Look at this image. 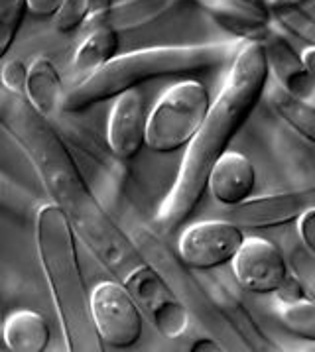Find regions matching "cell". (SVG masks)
Wrapping results in <instances>:
<instances>
[{"instance_id": "1", "label": "cell", "mask_w": 315, "mask_h": 352, "mask_svg": "<svg viewBox=\"0 0 315 352\" xmlns=\"http://www.w3.org/2000/svg\"><path fill=\"white\" fill-rule=\"evenodd\" d=\"M0 126L26 154L47 193L50 203L67 217L75 236L116 280L142 264L132 236L116 225L113 214L87 185L69 144L58 126L38 113L24 95L0 81Z\"/></svg>"}, {"instance_id": "2", "label": "cell", "mask_w": 315, "mask_h": 352, "mask_svg": "<svg viewBox=\"0 0 315 352\" xmlns=\"http://www.w3.org/2000/svg\"><path fill=\"white\" fill-rule=\"evenodd\" d=\"M266 81L268 65L262 45L252 40H241L237 54L230 59L227 79L199 130L186 146L177 177L158 207L154 221L160 232L170 234L177 230L197 209L207 189L209 171L217 157L229 150L230 140L254 111Z\"/></svg>"}, {"instance_id": "3", "label": "cell", "mask_w": 315, "mask_h": 352, "mask_svg": "<svg viewBox=\"0 0 315 352\" xmlns=\"http://www.w3.org/2000/svg\"><path fill=\"white\" fill-rule=\"evenodd\" d=\"M36 248L54 299L61 335L69 352H102L91 315V294L77 254V236L67 217L54 203H42L34 214Z\"/></svg>"}, {"instance_id": "4", "label": "cell", "mask_w": 315, "mask_h": 352, "mask_svg": "<svg viewBox=\"0 0 315 352\" xmlns=\"http://www.w3.org/2000/svg\"><path fill=\"white\" fill-rule=\"evenodd\" d=\"M241 40L193 45H158L115 56L85 81L65 91L63 113H81L152 79L184 77L230 63Z\"/></svg>"}, {"instance_id": "5", "label": "cell", "mask_w": 315, "mask_h": 352, "mask_svg": "<svg viewBox=\"0 0 315 352\" xmlns=\"http://www.w3.org/2000/svg\"><path fill=\"white\" fill-rule=\"evenodd\" d=\"M211 107L209 93L199 81H180L170 87L146 116L144 146L158 154L186 148L199 130Z\"/></svg>"}, {"instance_id": "6", "label": "cell", "mask_w": 315, "mask_h": 352, "mask_svg": "<svg viewBox=\"0 0 315 352\" xmlns=\"http://www.w3.org/2000/svg\"><path fill=\"white\" fill-rule=\"evenodd\" d=\"M120 282L162 337L170 340L186 337L191 327V313L162 274L142 262L130 270Z\"/></svg>"}, {"instance_id": "7", "label": "cell", "mask_w": 315, "mask_h": 352, "mask_svg": "<svg viewBox=\"0 0 315 352\" xmlns=\"http://www.w3.org/2000/svg\"><path fill=\"white\" fill-rule=\"evenodd\" d=\"M132 236L144 262L164 276V280L172 285L173 292L182 297L191 315H197L203 323H209L211 327L219 324L221 329H229L209 303L199 278L193 274V270L186 266L180 256H173L172 250L160 240L154 230H150L148 226H136Z\"/></svg>"}, {"instance_id": "8", "label": "cell", "mask_w": 315, "mask_h": 352, "mask_svg": "<svg viewBox=\"0 0 315 352\" xmlns=\"http://www.w3.org/2000/svg\"><path fill=\"white\" fill-rule=\"evenodd\" d=\"M91 315L102 346L124 351L142 335V311L124 283L100 282L91 294Z\"/></svg>"}, {"instance_id": "9", "label": "cell", "mask_w": 315, "mask_h": 352, "mask_svg": "<svg viewBox=\"0 0 315 352\" xmlns=\"http://www.w3.org/2000/svg\"><path fill=\"white\" fill-rule=\"evenodd\" d=\"M61 114H59L56 120H52V122L56 126L61 128L59 134L69 140L67 144H69L72 152L83 155V166H85V169H81V173H83V177H85L87 173L93 175V179H89L91 191L99 197V201L105 207L111 205V203H115L116 197L122 191L124 177H127L122 160L116 157L111 152L109 144L105 148L100 144L99 138L93 136L91 130H87L85 126H81L77 122L61 118ZM83 166H79V168H83Z\"/></svg>"}, {"instance_id": "10", "label": "cell", "mask_w": 315, "mask_h": 352, "mask_svg": "<svg viewBox=\"0 0 315 352\" xmlns=\"http://www.w3.org/2000/svg\"><path fill=\"white\" fill-rule=\"evenodd\" d=\"M244 240V230L225 219L189 225L180 236L177 254L193 272L217 270L230 264Z\"/></svg>"}, {"instance_id": "11", "label": "cell", "mask_w": 315, "mask_h": 352, "mask_svg": "<svg viewBox=\"0 0 315 352\" xmlns=\"http://www.w3.org/2000/svg\"><path fill=\"white\" fill-rule=\"evenodd\" d=\"M230 264L239 287L258 296L274 294L290 274L282 250L274 242L260 236H244Z\"/></svg>"}, {"instance_id": "12", "label": "cell", "mask_w": 315, "mask_h": 352, "mask_svg": "<svg viewBox=\"0 0 315 352\" xmlns=\"http://www.w3.org/2000/svg\"><path fill=\"white\" fill-rule=\"evenodd\" d=\"M315 207V187H301L262 197H248L225 211V221L243 230L274 228L296 221L301 212Z\"/></svg>"}, {"instance_id": "13", "label": "cell", "mask_w": 315, "mask_h": 352, "mask_svg": "<svg viewBox=\"0 0 315 352\" xmlns=\"http://www.w3.org/2000/svg\"><path fill=\"white\" fill-rule=\"evenodd\" d=\"M199 282L203 292L213 305V309L221 315V319L235 333L237 340H241L248 351H272V340L266 337L252 317L250 309L243 303L237 289L223 276L215 274V270L199 272Z\"/></svg>"}, {"instance_id": "14", "label": "cell", "mask_w": 315, "mask_h": 352, "mask_svg": "<svg viewBox=\"0 0 315 352\" xmlns=\"http://www.w3.org/2000/svg\"><path fill=\"white\" fill-rule=\"evenodd\" d=\"M258 43L264 50L266 65H268V75L272 77L280 87H284L292 95L300 99L314 102L315 97V77H312L303 63H301L300 54L294 50L284 32L274 28L272 24L262 34Z\"/></svg>"}, {"instance_id": "15", "label": "cell", "mask_w": 315, "mask_h": 352, "mask_svg": "<svg viewBox=\"0 0 315 352\" xmlns=\"http://www.w3.org/2000/svg\"><path fill=\"white\" fill-rule=\"evenodd\" d=\"M146 134V99L140 89H130L115 97L109 116L107 144L122 162L136 157L144 146Z\"/></svg>"}, {"instance_id": "16", "label": "cell", "mask_w": 315, "mask_h": 352, "mask_svg": "<svg viewBox=\"0 0 315 352\" xmlns=\"http://www.w3.org/2000/svg\"><path fill=\"white\" fill-rule=\"evenodd\" d=\"M257 185V169L241 152L225 150L217 157L207 177V189L217 203L232 207L250 197Z\"/></svg>"}, {"instance_id": "17", "label": "cell", "mask_w": 315, "mask_h": 352, "mask_svg": "<svg viewBox=\"0 0 315 352\" xmlns=\"http://www.w3.org/2000/svg\"><path fill=\"white\" fill-rule=\"evenodd\" d=\"M184 0H120L113 2L102 14L89 18L85 24L91 28H107L116 34L132 32L152 24L154 20L168 14Z\"/></svg>"}, {"instance_id": "18", "label": "cell", "mask_w": 315, "mask_h": 352, "mask_svg": "<svg viewBox=\"0 0 315 352\" xmlns=\"http://www.w3.org/2000/svg\"><path fill=\"white\" fill-rule=\"evenodd\" d=\"M24 97L47 120H56L63 113L61 111L65 99L63 81L56 63L47 56H38L32 61V65H28Z\"/></svg>"}, {"instance_id": "19", "label": "cell", "mask_w": 315, "mask_h": 352, "mask_svg": "<svg viewBox=\"0 0 315 352\" xmlns=\"http://www.w3.org/2000/svg\"><path fill=\"white\" fill-rule=\"evenodd\" d=\"M193 2L211 16L221 28L237 36V40L258 42L270 26V20L258 16L237 0H193Z\"/></svg>"}, {"instance_id": "20", "label": "cell", "mask_w": 315, "mask_h": 352, "mask_svg": "<svg viewBox=\"0 0 315 352\" xmlns=\"http://www.w3.org/2000/svg\"><path fill=\"white\" fill-rule=\"evenodd\" d=\"M262 97L270 104L274 113L278 114L287 126L292 128L300 138L314 144L315 142V104L292 95L284 87L274 81L268 75L264 85Z\"/></svg>"}, {"instance_id": "21", "label": "cell", "mask_w": 315, "mask_h": 352, "mask_svg": "<svg viewBox=\"0 0 315 352\" xmlns=\"http://www.w3.org/2000/svg\"><path fill=\"white\" fill-rule=\"evenodd\" d=\"M2 342L12 352H43L50 344V324L38 311H14L4 319Z\"/></svg>"}, {"instance_id": "22", "label": "cell", "mask_w": 315, "mask_h": 352, "mask_svg": "<svg viewBox=\"0 0 315 352\" xmlns=\"http://www.w3.org/2000/svg\"><path fill=\"white\" fill-rule=\"evenodd\" d=\"M118 52V34L107 28H91L72 59L73 85L85 81L105 67Z\"/></svg>"}, {"instance_id": "23", "label": "cell", "mask_w": 315, "mask_h": 352, "mask_svg": "<svg viewBox=\"0 0 315 352\" xmlns=\"http://www.w3.org/2000/svg\"><path fill=\"white\" fill-rule=\"evenodd\" d=\"M40 205L42 201L32 191L0 169V211L8 212L22 221H30Z\"/></svg>"}, {"instance_id": "24", "label": "cell", "mask_w": 315, "mask_h": 352, "mask_svg": "<svg viewBox=\"0 0 315 352\" xmlns=\"http://www.w3.org/2000/svg\"><path fill=\"white\" fill-rule=\"evenodd\" d=\"M270 24L307 45H315L314 16L301 6H270Z\"/></svg>"}, {"instance_id": "25", "label": "cell", "mask_w": 315, "mask_h": 352, "mask_svg": "<svg viewBox=\"0 0 315 352\" xmlns=\"http://www.w3.org/2000/svg\"><path fill=\"white\" fill-rule=\"evenodd\" d=\"M276 315L280 323L286 327L290 333L305 338L309 342L315 340V303L314 299L305 297L300 301L278 303Z\"/></svg>"}, {"instance_id": "26", "label": "cell", "mask_w": 315, "mask_h": 352, "mask_svg": "<svg viewBox=\"0 0 315 352\" xmlns=\"http://www.w3.org/2000/svg\"><path fill=\"white\" fill-rule=\"evenodd\" d=\"M26 14V0H0V59L10 52Z\"/></svg>"}, {"instance_id": "27", "label": "cell", "mask_w": 315, "mask_h": 352, "mask_svg": "<svg viewBox=\"0 0 315 352\" xmlns=\"http://www.w3.org/2000/svg\"><path fill=\"white\" fill-rule=\"evenodd\" d=\"M89 14V0H63L52 16V26L59 34H72L85 24Z\"/></svg>"}, {"instance_id": "28", "label": "cell", "mask_w": 315, "mask_h": 352, "mask_svg": "<svg viewBox=\"0 0 315 352\" xmlns=\"http://www.w3.org/2000/svg\"><path fill=\"white\" fill-rule=\"evenodd\" d=\"M292 276L303 285L305 294L314 299L315 297V254L309 252L307 248H296L292 252Z\"/></svg>"}, {"instance_id": "29", "label": "cell", "mask_w": 315, "mask_h": 352, "mask_svg": "<svg viewBox=\"0 0 315 352\" xmlns=\"http://www.w3.org/2000/svg\"><path fill=\"white\" fill-rule=\"evenodd\" d=\"M26 79H28V65L22 59H12L4 63V67L0 71L2 85L18 95H26Z\"/></svg>"}, {"instance_id": "30", "label": "cell", "mask_w": 315, "mask_h": 352, "mask_svg": "<svg viewBox=\"0 0 315 352\" xmlns=\"http://www.w3.org/2000/svg\"><path fill=\"white\" fill-rule=\"evenodd\" d=\"M296 221H298V232H300L301 246L315 254V207L305 209Z\"/></svg>"}, {"instance_id": "31", "label": "cell", "mask_w": 315, "mask_h": 352, "mask_svg": "<svg viewBox=\"0 0 315 352\" xmlns=\"http://www.w3.org/2000/svg\"><path fill=\"white\" fill-rule=\"evenodd\" d=\"M63 0H26L28 4V12L36 18H52L56 14Z\"/></svg>"}, {"instance_id": "32", "label": "cell", "mask_w": 315, "mask_h": 352, "mask_svg": "<svg viewBox=\"0 0 315 352\" xmlns=\"http://www.w3.org/2000/svg\"><path fill=\"white\" fill-rule=\"evenodd\" d=\"M191 352H219L223 351V344L213 337H199L191 342Z\"/></svg>"}, {"instance_id": "33", "label": "cell", "mask_w": 315, "mask_h": 352, "mask_svg": "<svg viewBox=\"0 0 315 352\" xmlns=\"http://www.w3.org/2000/svg\"><path fill=\"white\" fill-rule=\"evenodd\" d=\"M237 2L244 4L246 8H250V10H252V12H257L258 16H262V18L270 20V6H268V2H266V0H237Z\"/></svg>"}, {"instance_id": "34", "label": "cell", "mask_w": 315, "mask_h": 352, "mask_svg": "<svg viewBox=\"0 0 315 352\" xmlns=\"http://www.w3.org/2000/svg\"><path fill=\"white\" fill-rule=\"evenodd\" d=\"M300 59L301 63H303V67H305V71L312 75V77H315V47L314 45H307L303 52L300 54Z\"/></svg>"}, {"instance_id": "35", "label": "cell", "mask_w": 315, "mask_h": 352, "mask_svg": "<svg viewBox=\"0 0 315 352\" xmlns=\"http://www.w3.org/2000/svg\"><path fill=\"white\" fill-rule=\"evenodd\" d=\"M111 4H113V0H89V10H91L89 18H95V16L102 14ZM89 18H87V20H89Z\"/></svg>"}, {"instance_id": "36", "label": "cell", "mask_w": 315, "mask_h": 352, "mask_svg": "<svg viewBox=\"0 0 315 352\" xmlns=\"http://www.w3.org/2000/svg\"><path fill=\"white\" fill-rule=\"evenodd\" d=\"M268 6H303L309 0H266Z\"/></svg>"}, {"instance_id": "37", "label": "cell", "mask_w": 315, "mask_h": 352, "mask_svg": "<svg viewBox=\"0 0 315 352\" xmlns=\"http://www.w3.org/2000/svg\"><path fill=\"white\" fill-rule=\"evenodd\" d=\"M4 319H6V315H4V307H2V303H0V342H2V329H4Z\"/></svg>"}]
</instances>
